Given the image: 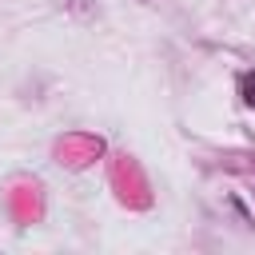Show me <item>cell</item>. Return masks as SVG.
I'll return each instance as SVG.
<instances>
[{
	"label": "cell",
	"mask_w": 255,
	"mask_h": 255,
	"mask_svg": "<svg viewBox=\"0 0 255 255\" xmlns=\"http://www.w3.org/2000/svg\"><path fill=\"white\" fill-rule=\"evenodd\" d=\"M243 92H247V96H243V100H247V104H255V80H251V76H247V80H243Z\"/></svg>",
	"instance_id": "obj_1"
}]
</instances>
